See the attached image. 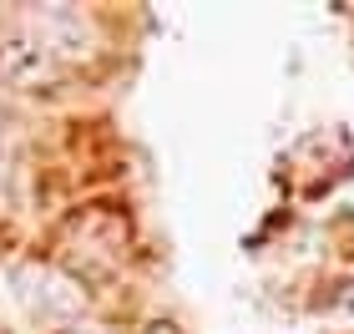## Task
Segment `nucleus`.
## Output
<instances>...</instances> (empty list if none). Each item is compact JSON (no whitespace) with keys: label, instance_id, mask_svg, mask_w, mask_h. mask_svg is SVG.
<instances>
[{"label":"nucleus","instance_id":"obj_4","mask_svg":"<svg viewBox=\"0 0 354 334\" xmlns=\"http://www.w3.org/2000/svg\"><path fill=\"white\" fill-rule=\"evenodd\" d=\"M61 334H106V329H96V324H66Z\"/></svg>","mask_w":354,"mask_h":334},{"label":"nucleus","instance_id":"obj_1","mask_svg":"<svg viewBox=\"0 0 354 334\" xmlns=\"http://www.w3.org/2000/svg\"><path fill=\"white\" fill-rule=\"evenodd\" d=\"M66 41H82V21L61 6L6 15L0 21V82L26 91L56 86L66 61L76 56V46Z\"/></svg>","mask_w":354,"mask_h":334},{"label":"nucleus","instance_id":"obj_2","mask_svg":"<svg viewBox=\"0 0 354 334\" xmlns=\"http://www.w3.org/2000/svg\"><path fill=\"white\" fill-rule=\"evenodd\" d=\"M127 253V218L111 208H86L66 223L61 233V259H66L71 279H102L122 263Z\"/></svg>","mask_w":354,"mask_h":334},{"label":"nucleus","instance_id":"obj_3","mask_svg":"<svg viewBox=\"0 0 354 334\" xmlns=\"http://www.w3.org/2000/svg\"><path fill=\"white\" fill-rule=\"evenodd\" d=\"M142 334H183V329H177V324H167V319H157V324H147Z\"/></svg>","mask_w":354,"mask_h":334}]
</instances>
